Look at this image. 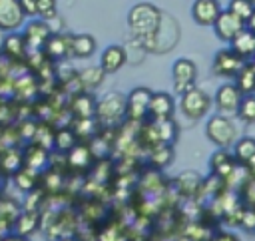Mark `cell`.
Wrapping results in <instances>:
<instances>
[{
	"mask_svg": "<svg viewBox=\"0 0 255 241\" xmlns=\"http://www.w3.org/2000/svg\"><path fill=\"white\" fill-rule=\"evenodd\" d=\"M161 22H163V12L149 2H137L128 12V28L133 40L137 42L155 36Z\"/></svg>",
	"mask_w": 255,
	"mask_h": 241,
	"instance_id": "6da1fadb",
	"label": "cell"
},
{
	"mask_svg": "<svg viewBox=\"0 0 255 241\" xmlns=\"http://www.w3.org/2000/svg\"><path fill=\"white\" fill-rule=\"evenodd\" d=\"M96 120L100 123H120L128 120V96L122 92H108L96 104Z\"/></svg>",
	"mask_w": 255,
	"mask_h": 241,
	"instance_id": "7a4b0ae2",
	"label": "cell"
},
{
	"mask_svg": "<svg viewBox=\"0 0 255 241\" xmlns=\"http://www.w3.org/2000/svg\"><path fill=\"white\" fill-rule=\"evenodd\" d=\"M205 135L207 139L217 145L219 149H227L229 145H235L237 141V129L231 118L223 114H213L205 123Z\"/></svg>",
	"mask_w": 255,
	"mask_h": 241,
	"instance_id": "3957f363",
	"label": "cell"
},
{
	"mask_svg": "<svg viewBox=\"0 0 255 241\" xmlns=\"http://www.w3.org/2000/svg\"><path fill=\"white\" fill-rule=\"evenodd\" d=\"M177 40H179V26H177V22L163 14V22H161L157 34L147 38V40H141L139 46L145 52H159L161 54V52H169L177 44Z\"/></svg>",
	"mask_w": 255,
	"mask_h": 241,
	"instance_id": "277c9868",
	"label": "cell"
},
{
	"mask_svg": "<svg viewBox=\"0 0 255 241\" xmlns=\"http://www.w3.org/2000/svg\"><path fill=\"white\" fill-rule=\"evenodd\" d=\"M153 92L147 86H135L128 94V121L145 123L149 120V104Z\"/></svg>",
	"mask_w": 255,
	"mask_h": 241,
	"instance_id": "5b68a950",
	"label": "cell"
},
{
	"mask_svg": "<svg viewBox=\"0 0 255 241\" xmlns=\"http://www.w3.org/2000/svg\"><path fill=\"white\" fill-rule=\"evenodd\" d=\"M211 108V98L201 88H191L183 96H179V110L187 120H201Z\"/></svg>",
	"mask_w": 255,
	"mask_h": 241,
	"instance_id": "8992f818",
	"label": "cell"
},
{
	"mask_svg": "<svg viewBox=\"0 0 255 241\" xmlns=\"http://www.w3.org/2000/svg\"><path fill=\"white\" fill-rule=\"evenodd\" d=\"M171 78H173V88L179 96L195 88V78H197V66L189 58H179L171 66Z\"/></svg>",
	"mask_w": 255,
	"mask_h": 241,
	"instance_id": "52a82bcc",
	"label": "cell"
},
{
	"mask_svg": "<svg viewBox=\"0 0 255 241\" xmlns=\"http://www.w3.org/2000/svg\"><path fill=\"white\" fill-rule=\"evenodd\" d=\"M26 14L20 0H0V32L14 34L24 28Z\"/></svg>",
	"mask_w": 255,
	"mask_h": 241,
	"instance_id": "ba28073f",
	"label": "cell"
},
{
	"mask_svg": "<svg viewBox=\"0 0 255 241\" xmlns=\"http://www.w3.org/2000/svg\"><path fill=\"white\" fill-rule=\"evenodd\" d=\"M245 62L227 46L223 50H219L215 56H213V64H211V70L215 76H223V78H231L235 80L237 74L243 70Z\"/></svg>",
	"mask_w": 255,
	"mask_h": 241,
	"instance_id": "9c48e42d",
	"label": "cell"
},
{
	"mask_svg": "<svg viewBox=\"0 0 255 241\" xmlns=\"http://www.w3.org/2000/svg\"><path fill=\"white\" fill-rule=\"evenodd\" d=\"M22 34H24V40H26L30 52H44L48 40L54 36L52 30H50V24L44 22V20H40V18L32 20L30 24H26L24 30H22Z\"/></svg>",
	"mask_w": 255,
	"mask_h": 241,
	"instance_id": "30bf717a",
	"label": "cell"
},
{
	"mask_svg": "<svg viewBox=\"0 0 255 241\" xmlns=\"http://www.w3.org/2000/svg\"><path fill=\"white\" fill-rule=\"evenodd\" d=\"M245 28H247V24L241 22L237 16H233V14L225 8V10L221 12V16L217 18L215 26H213V32H215V36H217L221 42L231 44V42H233Z\"/></svg>",
	"mask_w": 255,
	"mask_h": 241,
	"instance_id": "8fae6325",
	"label": "cell"
},
{
	"mask_svg": "<svg viewBox=\"0 0 255 241\" xmlns=\"http://www.w3.org/2000/svg\"><path fill=\"white\" fill-rule=\"evenodd\" d=\"M241 100H243V94L239 92V88L233 82L221 84L215 92V106L223 116L225 114H237Z\"/></svg>",
	"mask_w": 255,
	"mask_h": 241,
	"instance_id": "7c38bea8",
	"label": "cell"
},
{
	"mask_svg": "<svg viewBox=\"0 0 255 241\" xmlns=\"http://www.w3.org/2000/svg\"><path fill=\"white\" fill-rule=\"evenodd\" d=\"M223 8L217 0H195L191 4V18L197 26H215Z\"/></svg>",
	"mask_w": 255,
	"mask_h": 241,
	"instance_id": "4fadbf2b",
	"label": "cell"
},
{
	"mask_svg": "<svg viewBox=\"0 0 255 241\" xmlns=\"http://www.w3.org/2000/svg\"><path fill=\"white\" fill-rule=\"evenodd\" d=\"M173 110H175V102L173 96L167 92H153L151 96V104H149V121H165V120H173Z\"/></svg>",
	"mask_w": 255,
	"mask_h": 241,
	"instance_id": "5bb4252c",
	"label": "cell"
},
{
	"mask_svg": "<svg viewBox=\"0 0 255 241\" xmlns=\"http://www.w3.org/2000/svg\"><path fill=\"white\" fill-rule=\"evenodd\" d=\"M50 159H52L50 151L42 149L36 143H28L24 147V167L30 169V171H34V173H38V175L46 173L52 167L50 165Z\"/></svg>",
	"mask_w": 255,
	"mask_h": 241,
	"instance_id": "9a60e30c",
	"label": "cell"
},
{
	"mask_svg": "<svg viewBox=\"0 0 255 241\" xmlns=\"http://www.w3.org/2000/svg\"><path fill=\"white\" fill-rule=\"evenodd\" d=\"M128 62V54L126 48L120 44H110L104 48L102 56H100V68L106 74H116L124 68V64Z\"/></svg>",
	"mask_w": 255,
	"mask_h": 241,
	"instance_id": "2e32d148",
	"label": "cell"
},
{
	"mask_svg": "<svg viewBox=\"0 0 255 241\" xmlns=\"http://www.w3.org/2000/svg\"><path fill=\"white\" fill-rule=\"evenodd\" d=\"M0 54L8 60H24L28 58L30 54V48L24 40V34L22 32H14V34H6V38L2 40V46H0Z\"/></svg>",
	"mask_w": 255,
	"mask_h": 241,
	"instance_id": "e0dca14e",
	"label": "cell"
},
{
	"mask_svg": "<svg viewBox=\"0 0 255 241\" xmlns=\"http://www.w3.org/2000/svg\"><path fill=\"white\" fill-rule=\"evenodd\" d=\"M209 169H211V175L225 181L237 169V161L231 151L219 149V151H213V155L209 157Z\"/></svg>",
	"mask_w": 255,
	"mask_h": 241,
	"instance_id": "ac0fdd59",
	"label": "cell"
},
{
	"mask_svg": "<svg viewBox=\"0 0 255 241\" xmlns=\"http://www.w3.org/2000/svg\"><path fill=\"white\" fill-rule=\"evenodd\" d=\"M72 38H74L72 34H54V36L48 40L46 48H44L46 56H48L52 62L72 58Z\"/></svg>",
	"mask_w": 255,
	"mask_h": 241,
	"instance_id": "d6986e66",
	"label": "cell"
},
{
	"mask_svg": "<svg viewBox=\"0 0 255 241\" xmlns=\"http://www.w3.org/2000/svg\"><path fill=\"white\" fill-rule=\"evenodd\" d=\"M229 48L245 62V64H251L255 60V32H251L249 28H245L231 44Z\"/></svg>",
	"mask_w": 255,
	"mask_h": 241,
	"instance_id": "ffe728a7",
	"label": "cell"
},
{
	"mask_svg": "<svg viewBox=\"0 0 255 241\" xmlns=\"http://www.w3.org/2000/svg\"><path fill=\"white\" fill-rule=\"evenodd\" d=\"M20 169H24V151L16 147H2L0 149V171L8 175H16Z\"/></svg>",
	"mask_w": 255,
	"mask_h": 241,
	"instance_id": "44dd1931",
	"label": "cell"
},
{
	"mask_svg": "<svg viewBox=\"0 0 255 241\" xmlns=\"http://www.w3.org/2000/svg\"><path fill=\"white\" fill-rule=\"evenodd\" d=\"M175 185H177V189L183 197H197L199 191H201V185H203V177L197 171L187 169V171L177 175Z\"/></svg>",
	"mask_w": 255,
	"mask_h": 241,
	"instance_id": "7402d4cb",
	"label": "cell"
},
{
	"mask_svg": "<svg viewBox=\"0 0 255 241\" xmlns=\"http://www.w3.org/2000/svg\"><path fill=\"white\" fill-rule=\"evenodd\" d=\"M96 161V157H94V153H92V149L86 145V143H78L68 155H66V163H68V167H72V169H88L92 163Z\"/></svg>",
	"mask_w": 255,
	"mask_h": 241,
	"instance_id": "603a6c76",
	"label": "cell"
},
{
	"mask_svg": "<svg viewBox=\"0 0 255 241\" xmlns=\"http://www.w3.org/2000/svg\"><path fill=\"white\" fill-rule=\"evenodd\" d=\"M96 104L98 102L90 94L80 92L72 102V112H74L76 120H92V118H96Z\"/></svg>",
	"mask_w": 255,
	"mask_h": 241,
	"instance_id": "cb8c5ba5",
	"label": "cell"
},
{
	"mask_svg": "<svg viewBox=\"0 0 255 241\" xmlns=\"http://www.w3.org/2000/svg\"><path fill=\"white\" fill-rule=\"evenodd\" d=\"M38 227H40V213H38L36 209H24V211L18 215L12 233L22 235V237H28V235L34 233Z\"/></svg>",
	"mask_w": 255,
	"mask_h": 241,
	"instance_id": "d4e9b609",
	"label": "cell"
},
{
	"mask_svg": "<svg viewBox=\"0 0 255 241\" xmlns=\"http://www.w3.org/2000/svg\"><path fill=\"white\" fill-rule=\"evenodd\" d=\"M231 153H233V157H235L237 165L245 167V165L255 157V137H251V135L239 137V139L235 141V145H233Z\"/></svg>",
	"mask_w": 255,
	"mask_h": 241,
	"instance_id": "484cf974",
	"label": "cell"
},
{
	"mask_svg": "<svg viewBox=\"0 0 255 241\" xmlns=\"http://www.w3.org/2000/svg\"><path fill=\"white\" fill-rule=\"evenodd\" d=\"M96 38L90 34H74L72 38V58H90L96 52Z\"/></svg>",
	"mask_w": 255,
	"mask_h": 241,
	"instance_id": "4316f807",
	"label": "cell"
},
{
	"mask_svg": "<svg viewBox=\"0 0 255 241\" xmlns=\"http://www.w3.org/2000/svg\"><path fill=\"white\" fill-rule=\"evenodd\" d=\"M173 161V145H167V143H159L155 147L149 149V165L153 169H163L167 167L169 163Z\"/></svg>",
	"mask_w": 255,
	"mask_h": 241,
	"instance_id": "83f0119b",
	"label": "cell"
},
{
	"mask_svg": "<svg viewBox=\"0 0 255 241\" xmlns=\"http://www.w3.org/2000/svg\"><path fill=\"white\" fill-rule=\"evenodd\" d=\"M80 143L78 135L74 133L72 127H60L56 129V141H54V149L60 151L62 155H68L76 145Z\"/></svg>",
	"mask_w": 255,
	"mask_h": 241,
	"instance_id": "f1b7e54d",
	"label": "cell"
},
{
	"mask_svg": "<svg viewBox=\"0 0 255 241\" xmlns=\"http://www.w3.org/2000/svg\"><path fill=\"white\" fill-rule=\"evenodd\" d=\"M233 84L239 88V92L243 96H253L255 94V66L253 64H245L243 70L233 80Z\"/></svg>",
	"mask_w": 255,
	"mask_h": 241,
	"instance_id": "f546056e",
	"label": "cell"
},
{
	"mask_svg": "<svg viewBox=\"0 0 255 241\" xmlns=\"http://www.w3.org/2000/svg\"><path fill=\"white\" fill-rule=\"evenodd\" d=\"M104 76H106V72H104L100 66H90V68L80 70V72L76 74V80L80 82V86H84L86 90H90V88L100 86V84L104 82Z\"/></svg>",
	"mask_w": 255,
	"mask_h": 241,
	"instance_id": "4dcf8cb0",
	"label": "cell"
},
{
	"mask_svg": "<svg viewBox=\"0 0 255 241\" xmlns=\"http://www.w3.org/2000/svg\"><path fill=\"white\" fill-rule=\"evenodd\" d=\"M227 10L233 14V16H237L241 22H249L251 18H253V14H255V4L251 2V0H231L229 4H227Z\"/></svg>",
	"mask_w": 255,
	"mask_h": 241,
	"instance_id": "1f68e13d",
	"label": "cell"
},
{
	"mask_svg": "<svg viewBox=\"0 0 255 241\" xmlns=\"http://www.w3.org/2000/svg\"><path fill=\"white\" fill-rule=\"evenodd\" d=\"M155 123V131L159 137V143H167L173 145V141L177 139V123L173 120H165V121H153Z\"/></svg>",
	"mask_w": 255,
	"mask_h": 241,
	"instance_id": "d6a6232c",
	"label": "cell"
},
{
	"mask_svg": "<svg viewBox=\"0 0 255 241\" xmlns=\"http://www.w3.org/2000/svg\"><path fill=\"white\" fill-rule=\"evenodd\" d=\"M38 181H40V175L34 173V171H30V169H26V167L20 169V171L14 175V185H16L18 189H22V191H32Z\"/></svg>",
	"mask_w": 255,
	"mask_h": 241,
	"instance_id": "836d02e7",
	"label": "cell"
},
{
	"mask_svg": "<svg viewBox=\"0 0 255 241\" xmlns=\"http://www.w3.org/2000/svg\"><path fill=\"white\" fill-rule=\"evenodd\" d=\"M237 118L243 123H255V94L253 96H243L241 106L237 110Z\"/></svg>",
	"mask_w": 255,
	"mask_h": 241,
	"instance_id": "e575fe53",
	"label": "cell"
},
{
	"mask_svg": "<svg viewBox=\"0 0 255 241\" xmlns=\"http://www.w3.org/2000/svg\"><path fill=\"white\" fill-rule=\"evenodd\" d=\"M58 16V4L54 0H38V18L50 22Z\"/></svg>",
	"mask_w": 255,
	"mask_h": 241,
	"instance_id": "d590c367",
	"label": "cell"
},
{
	"mask_svg": "<svg viewBox=\"0 0 255 241\" xmlns=\"http://www.w3.org/2000/svg\"><path fill=\"white\" fill-rule=\"evenodd\" d=\"M239 197H241L245 207H253L255 209V179H247L243 183V187L239 189Z\"/></svg>",
	"mask_w": 255,
	"mask_h": 241,
	"instance_id": "8d00e7d4",
	"label": "cell"
},
{
	"mask_svg": "<svg viewBox=\"0 0 255 241\" xmlns=\"http://www.w3.org/2000/svg\"><path fill=\"white\" fill-rule=\"evenodd\" d=\"M237 227H243L247 231H255V209L253 207H243Z\"/></svg>",
	"mask_w": 255,
	"mask_h": 241,
	"instance_id": "74e56055",
	"label": "cell"
},
{
	"mask_svg": "<svg viewBox=\"0 0 255 241\" xmlns=\"http://www.w3.org/2000/svg\"><path fill=\"white\" fill-rule=\"evenodd\" d=\"M20 4H22V10H24V14H26V18L30 16V18H38V0H20Z\"/></svg>",
	"mask_w": 255,
	"mask_h": 241,
	"instance_id": "f35d334b",
	"label": "cell"
},
{
	"mask_svg": "<svg viewBox=\"0 0 255 241\" xmlns=\"http://www.w3.org/2000/svg\"><path fill=\"white\" fill-rule=\"evenodd\" d=\"M211 241H239V239L231 231H215V235L211 237Z\"/></svg>",
	"mask_w": 255,
	"mask_h": 241,
	"instance_id": "ab89813d",
	"label": "cell"
},
{
	"mask_svg": "<svg viewBox=\"0 0 255 241\" xmlns=\"http://www.w3.org/2000/svg\"><path fill=\"white\" fill-rule=\"evenodd\" d=\"M245 171H247V175H249V179H255V157L245 165Z\"/></svg>",
	"mask_w": 255,
	"mask_h": 241,
	"instance_id": "60d3db41",
	"label": "cell"
},
{
	"mask_svg": "<svg viewBox=\"0 0 255 241\" xmlns=\"http://www.w3.org/2000/svg\"><path fill=\"white\" fill-rule=\"evenodd\" d=\"M4 241H30L28 237H22V235H16V233H8L4 237Z\"/></svg>",
	"mask_w": 255,
	"mask_h": 241,
	"instance_id": "b9f144b4",
	"label": "cell"
},
{
	"mask_svg": "<svg viewBox=\"0 0 255 241\" xmlns=\"http://www.w3.org/2000/svg\"><path fill=\"white\" fill-rule=\"evenodd\" d=\"M253 4H255V2H253ZM247 28H249L251 32H255V14H253V18L247 22Z\"/></svg>",
	"mask_w": 255,
	"mask_h": 241,
	"instance_id": "7bdbcfd3",
	"label": "cell"
},
{
	"mask_svg": "<svg viewBox=\"0 0 255 241\" xmlns=\"http://www.w3.org/2000/svg\"><path fill=\"white\" fill-rule=\"evenodd\" d=\"M56 241H78L76 237H64V239H56Z\"/></svg>",
	"mask_w": 255,
	"mask_h": 241,
	"instance_id": "ee69618b",
	"label": "cell"
},
{
	"mask_svg": "<svg viewBox=\"0 0 255 241\" xmlns=\"http://www.w3.org/2000/svg\"><path fill=\"white\" fill-rule=\"evenodd\" d=\"M4 179H6V175L0 171V189H2V181H4Z\"/></svg>",
	"mask_w": 255,
	"mask_h": 241,
	"instance_id": "f6af8a7d",
	"label": "cell"
},
{
	"mask_svg": "<svg viewBox=\"0 0 255 241\" xmlns=\"http://www.w3.org/2000/svg\"><path fill=\"white\" fill-rule=\"evenodd\" d=\"M0 241H4V235H2V233H0Z\"/></svg>",
	"mask_w": 255,
	"mask_h": 241,
	"instance_id": "bcb514c9",
	"label": "cell"
},
{
	"mask_svg": "<svg viewBox=\"0 0 255 241\" xmlns=\"http://www.w3.org/2000/svg\"><path fill=\"white\" fill-rule=\"evenodd\" d=\"M251 64H253V66H255V60H253V62H251Z\"/></svg>",
	"mask_w": 255,
	"mask_h": 241,
	"instance_id": "7dc6e473",
	"label": "cell"
}]
</instances>
